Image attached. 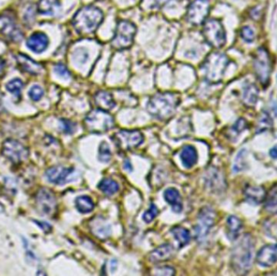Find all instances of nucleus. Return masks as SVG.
<instances>
[{
  "label": "nucleus",
  "mask_w": 277,
  "mask_h": 276,
  "mask_svg": "<svg viewBox=\"0 0 277 276\" xmlns=\"http://www.w3.org/2000/svg\"><path fill=\"white\" fill-rule=\"evenodd\" d=\"M104 20V13L97 6H86L75 13L72 24L75 31L81 35L94 33Z\"/></svg>",
  "instance_id": "obj_1"
},
{
  "label": "nucleus",
  "mask_w": 277,
  "mask_h": 276,
  "mask_svg": "<svg viewBox=\"0 0 277 276\" xmlns=\"http://www.w3.org/2000/svg\"><path fill=\"white\" fill-rule=\"evenodd\" d=\"M180 103V97L173 92H158L153 95L147 105V110L153 118L164 120L174 114Z\"/></svg>",
  "instance_id": "obj_2"
},
{
  "label": "nucleus",
  "mask_w": 277,
  "mask_h": 276,
  "mask_svg": "<svg viewBox=\"0 0 277 276\" xmlns=\"http://www.w3.org/2000/svg\"><path fill=\"white\" fill-rule=\"evenodd\" d=\"M255 242L250 234H245L235 245L232 251V266L238 274L249 272L253 263Z\"/></svg>",
  "instance_id": "obj_3"
},
{
  "label": "nucleus",
  "mask_w": 277,
  "mask_h": 276,
  "mask_svg": "<svg viewBox=\"0 0 277 276\" xmlns=\"http://www.w3.org/2000/svg\"><path fill=\"white\" fill-rule=\"evenodd\" d=\"M228 64L229 58L226 54L219 52L211 53L204 59L201 66L204 79L209 84H218L223 79Z\"/></svg>",
  "instance_id": "obj_4"
},
{
  "label": "nucleus",
  "mask_w": 277,
  "mask_h": 276,
  "mask_svg": "<svg viewBox=\"0 0 277 276\" xmlns=\"http://www.w3.org/2000/svg\"><path fill=\"white\" fill-rule=\"evenodd\" d=\"M136 34V26L129 20H120L118 22L112 39V47L117 50L130 49L133 45Z\"/></svg>",
  "instance_id": "obj_5"
},
{
  "label": "nucleus",
  "mask_w": 277,
  "mask_h": 276,
  "mask_svg": "<svg viewBox=\"0 0 277 276\" xmlns=\"http://www.w3.org/2000/svg\"><path fill=\"white\" fill-rule=\"evenodd\" d=\"M87 130L95 134H101L110 131L114 126V118L107 111L97 109L92 110L84 118Z\"/></svg>",
  "instance_id": "obj_6"
},
{
  "label": "nucleus",
  "mask_w": 277,
  "mask_h": 276,
  "mask_svg": "<svg viewBox=\"0 0 277 276\" xmlns=\"http://www.w3.org/2000/svg\"><path fill=\"white\" fill-rule=\"evenodd\" d=\"M204 40L212 47L221 49L226 45V32L222 22L217 19L205 20L203 27Z\"/></svg>",
  "instance_id": "obj_7"
},
{
  "label": "nucleus",
  "mask_w": 277,
  "mask_h": 276,
  "mask_svg": "<svg viewBox=\"0 0 277 276\" xmlns=\"http://www.w3.org/2000/svg\"><path fill=\"white\" fill-rule=\"evenodd\" d=\"M254 69L256 77L263 86L269 85L272 72L271 58L265 48L257 49L254 57Z\"/></svg>",
  "instance_id": "obj_8"
},
{
  "label": "nucleus",
  "mask_w": 277,
  "mask_h": 276,
  "mask_svg": "<svg viewBox=\"0 0 277 276\" xmlns=\"http://www.w3.org/2000/svg\"><path fill=\"white\" fill-rule=\"evenodd\" d=\"M117 148L121 151H129L137 148L144 143V135L136 130H122L111 137Z\"/></svg>",
  "instance_id": "obj_9"
},
{
  "label": "nucleus",
  "mask_w": 277,
  "mask_h": 276,
  "mask_svg": "<svg viewBox=\"0 0 277 276\" xmlns=\"http://www.w3.org/2000/svg\"><path fill=\"white\" fill-rule=\"evenodd\" d=\"M216 221V212L210 207H204L198 216V222L195 227V238L197 242L205 240Z\"/></svg>",
  "instance_id": "obj_10"
},
{
  "label": "nucleus",
  "mask_w": 277,
  "mask_h": 276,
  "mask_svg": "<svg viewBox=\"0 0 277 276\" xmlns=\"http://www.w3.org/2000/svg\"><path fill=\"white\" fill-rule=\"evenodd\" d=\"M210 11L209 0H194L188 6L187 20L193 25L204 24Z\"/></svg>",
  "instance_id": "obj_11"
},
{
  "label": "nucleus",
  "mask_w": 277,
  "mask_h": 276,
  "mask_svg": "<svg viewBox=\"0 0 277 276\" xmlns=\"http://www.w3.org/2000/svg\"><path fill=\"white\" fill-rule=\"evenodd\" d=\"M2 155L14 164L24 161L28 158V152L21 143L15 139H7L2 145Z\"/></svg>",
  "instance_id": "obj_12"
},
{
  "label": "nucleus",
  "mask_w": 277,
  "mask_h": 276,
  "mask_svg": "<svg viewBox=\"0 0 277 276\" xmlns=\"http://www.w3.org/2000/svg\"><path fill=\"white\" fill-rule=\"evenodd\" d=\"M37 210L43 215H52L55 212L57 201L54 194L48 189H41L36 195Z\"/></svg>",
  "instance_id": "obj_13"
},
{
  "label": "nucleus",
  "mask_w": 277,
  "mask_h": 276,
  "mask_svg": "<svg viewBox=\"0 0 277 276\" xmlns=\"http://www.w3.org/2000/svg\"><path fill=\"white\" fill-rule=\"evenodd\" d=\"M0 34L3 35L12 41H18L21 39V32L15 24L12 15L8 14L0 15Z\"/></svg>",
  "instance_id": "obj_14"
},
{
  "label": "nucleus",
  "mask_w": 277,
  "mask_h": 276,
  "mask_svg": "<svg viewBox=\"0 0 277 276\" xmlns=\"http://www.w3.org/2000/svg\"><path fill=\"white\" fill-rule=\"evenodd\" d=\"M75 173L73 168L54 166L49 168L45 172V177L49 182L55 185H64L71 182L70 178Z\"/></svg>",
  "instance_id": "obj_15"
},
{
  "label": "nucleus",
  "mask_w": 277,
  "mask_h": 276,
  "mask_svg": "<svg viewBox=\"0 0 277 276\" xmlns=\"http://www.w3.org/2000/svg\"><path fill=\"white\" fill-rule=\"evenodd\" d=\"M206 185L211 191L215 193L223 192L226 188V178L222 172L216 168H211L207 172Z\"/></svg>",
  "instance_id": "obj_16"
},
{
  "label": "nucleus",
  "mask_w": 277,
  "mask_h": 276,
  "mask_svg": "<svg viewBox=\"0 0 277 276\" xmlns=\"http://www.w3.org/2000/svg\"><path fill=\"white\" fill-rule=\"evenodd\" d=\"M277 262V244L263 247L257 255V263L264 268H269Z\"/></svg>",
  "instance_id": "obj_17"
},
{
  "label": "nucleus",
  "mask_w": 277,
  "mask_h": 276,
  "mask_svg": "<svg viewBox=\"0 0 277 276\" xmlns=\"http://www.w3.org/2000/svg\"><path fill=\"white\" fill-rule=\"evenodd\" d=\"M49 38L44 32H37L32 33L27 40L28 49L37 54H41L47 49L49 45Z\"/></svg>",
  "instance_id": "obj_18"
},
{
  "label": "nucleus",
  "mask_w": 277,
  "mask_h": 276,
  "mask_svg": "<svg viewBox=\"0 0 277 276\" xmlns=\"http://www.w3.org/2000/svg\"><path fill=\"white\" fill-rule=\"evenodd\" d=\"M174 252H175V250L172 245L168 244V243L162 244L149 254L148 259L152 263L167 261V260L172 259Z\"/></svg>",
  "instance_id": "obj_19"
},
{
  "label": "nucleus",
  "mask_w": 277,
  "mask_h": 276,
  "mask_svg": "<svg viewBox=\"0 0 277 276\" xmlns=\"http://www.w3.org/2000/svg\"><path fill=\"white\" fill-rule=\"evenodd\" d=\"M16 61L19 68L24 72L29 73L31 75H38L41 72L42 67L37 62L25 54H19L16 56Z\"/></svg>",
  "instance_id": "obj_20"
},
{
  "label": "nucleus",
  "mask_w": 277,
  "mask_h": 276,
  "mask_svg": "<svg viewBox=\"0 0 277 276\" xmlns=\"http://www.w3.org/2000/svg\"><path fill=\"white\" fill-rule=\"evenodd\" d=\"M164 198L165 200L170 204L172 208V210L175 213H181L183 211V202L181 197L180 193L174 187H170L166 189L164 192Z\"/></svg>",
  "instance_id": "obj_21"
},
{
  "label": "nucleus",
  "mask_w": 277,
  "mask_h": 276,
  "mask_svg": "<svg viewBox=\"0 0 277 276\" xmlns=\"http://www.w3.org/2000/svg\"><path fill=\"white\" fill-rule=\"evenodd\" d=\"M94 102L97 108L105 111H110L116 106L111 93L106 91H99L94 96Z\"/></svg>",
  "instance_id": "obj_22"
},
{
  "label": "nucleus",
  "mask_w": 277,
  "mask_h": 276,
  "mask_svg": "<svg viewBox=\"0 0 277 276\" xmlns=\"http://www.w3.org/2000/svg\"><path fill=\"white\" fill-rule=\"evenodd\" d=\"M246 200L249 204H260L265 201L266 192L262 186H248L244 191Z\"/></svg>",
  "instance_id": "obj_23"
},
{
  "label": "nucleus",
  "mask_w": 277,
  "mask_h": 276,
  "mask_svg": "<svg viewBox=\"0 0 277 276\" xmlns=\"http://www.w3.org/2000/svg\"><path fill=\"white\" fill-rule=\"evenodd\" d=\"M90 229L93 235L99 239L104 240L110 235V226L104 219L95 218L90 223Z\"/></svg>",
  "instance_id": "obj_24"
},
{
  "label": "nucleus",
  "mask_w": 277,
  "mask_h": 276,
  "mask_svg": "<svg viewBox=\"0 0 277 276\" xmlns=\"http://www.w3.org/2000/svg\"><path fill=\"white\" fill-rule=\"evenodd\" d=\"M180 159L185 168L191 169L198 161L197 150L193 146H185L181 151Z\"/></svg>",
  "instance_id": "obj_25"
},
{
  "label": "nucleus",
  "mask_w": 277,
  "mask_h": 276,
  "mask_svg": "<svg viewBox=\"0 0 277 276\" xmlns=\"http://www.w3.org/2000/svg\"><path fill=\"white\" fill-rule=\"evenodd\" d=\"M59 7V0H40L37 4V11L41 15H53Z\"/></svg>",
  "instance_id": "obj_26"
},
{
  "label": "nucleus",
  "mask_w": 277,
  "mask_h": 276,
  "mask_svg": "<svg viewBox=\"0 0 277 276\" xmlns=\"http://www.w3.org/2000/svg\"><path fill=\"white\" fill-rule=\"evenodd\" d=\"M226 226H227L228 238H230V240H236L237 238H239L241 230L243 228L242 221L237 216H230L227 219Z\"/></svg>",
  "instance_id": "obj_27"
},
{
  "label": "nucleus",
  "mask_w": 277,
  "mask_h": 276,
  "mask_svg": "<svg viewBox=\"0 0 277 276\" xmlns=\"http://www.w3.org/2000/svg\"><path fill=\"white\" fill-rule=\"evenodd\" d=\"M259 90L254 84H248L243 90V101L247 106L252 107L258 101Z\"/></svg>",
  "instance_id": "obj_28"
},
{
  "label": "nucleus",
  "mask_w": 277,
  "mask_h": 276,
  "mask_svg": "<svg viewBox=\"0 0 277 276\" xmlns=\"http://www.w3.org/2000/svg\"><path fill=\"white\" fill-rule=\"evenodd\" d=\"M171 234L174 236L175 240L179 242L181 248L187 246L191 242V234L186 228L175 226L171 229Z\"/></svg>",
  "instance_id": "obj_29"
},
{
  "label": "nucleus",
  "mask_w": 277,
  "mask_h": 276,
  "mask_svg": "<svg viewBox=\"0 0 277 276\" xmlns=\"http://www.w3.org/2000/svg\"><path fill=\"white\" fill-rule=\"evenodd\" d=\"M75 208L82 214L90 213L94 209V203L88 195H81L75 200Z\"/></svg>",
  "instance_id": "obj_30"
},
{
  "label": "nucleus",
  "mask_w": 277,
  "mask_h": 276,
  "mask_svg": "<svg viewBox=\"0 0 277 276\" xmlns=\"http://www.w3.org/2000/svg\"><path fill=\"white\" fill-rule=\"evenodd\" d=\"M98 189L104 195L107 196H111L116 194L119 190V185L116 181L110 179V178H104L98 184Z\"/></svg>",
  "instance_id": "obj_31"
},
{
  "label": "nucleus",
  "mask_w": 277,
  "mask_h": 276,
  "mask_svg": "<svg viewBox=\"0 0 277 276\" xmlns=\"http://www.w3.org/2000/svg\"><path fill=\"white\" fill-rule=\"evenodd\" d=\"M265 209L267 212L271 214L277 213V185L273 186V188L266 194L265 199Z\"/></svg>",
  "instance_id": "obj_32"
},
{
  "label": "nucleus",
  "mask_w": 277,
  "mask_h": 276,
  "mask_svg": "<svg viewBox=\"0 0 277 276\" xmlns=\"http://www.w3.org/2000/svg\"><path fill=\"white\" fill-rule=\"evenodd\" d=\"M273 126V120L271 117L266 112H264L258 120V124L256 126V132L260 133L267 131Z\"/></svg>",
  "instance_id": "obj_33"
},
{
  "label": "nucleus",
  "mask_w": 277,
  "mask_h": 276,
  "mask_svg": "<svg viewBox=\"0 0 277 276\" xmlns=\"http://www.w3.org/2000/svg\"><path fill=\"white\" fill-rule=\"evenodd\" d=\"M111 156V151L109 144L105 141L101 142L98 149L99 161L102 163L110 162Z\"/></svg>",
  "instance_id": "obj_34"
},
{
  "label": "nucleus",
  "mask_w": 277,
  "mask_h": 276,
  "mask_svg": "<svg viewBox=\"0 0 277 276\" xmlns=\"http://www.w3.org/2000/svg\"><path fill=\"white\" fill-rule=\"evenodd\" d=\"M23 82L21 79H11L6 84V90L12 93L14 96L19 97L21 93L22 88H23Z\"/></svg>",
  "instance_id": "obj_35"
},
{
  "label": "nucleus",
  "mask_w": 277,
  "mask_h": 276,
  "mask_svg": "<svg viewBox=\"0 0 277 276\" xmlns=\"http://www.w3.org/2000/svg\"><path fill=\"white\" fill-rule=\"evenodd\" d=\"M158 213H159V210L157 208V206L155 205L154 204H151L148 210L143 214L142 218H143V221L144 222L149 224L157 217Z\"/></svg>",
  "instance_id": "obj_36"
},
{
  "label": "nucleus",
  "mask_w": 277,
  "mask_h": 276,
  "mask_svg": "<svg viewBox=\"0 0 277 276\" xmlns=\"http://www.w3.org/2000/svg\"><path fill=\"white\" fill-rule=\"evenodd\" d=\"M152 274L154 275V276H173L175 275V270L172 267L161 266V267L154 268Z\"/></svg>",
  "instance_id": "obj_37"
},
{
  "label": "nucleus",
  "mask_w": 277,
  "mask_h": 276,
  "mask_svg": "<svg viewBox=\"0 0 277 276\" xmlns=\"http://www.w3.org/2000/svg\"><path fill=\"white\" fill-rule=\"evenodd\" d=\"M240 35L243 40L248 43L253 42L256 38V32L250 26H244L241 28Z\"/></svg>",
  "instance_id": "obj_38"
},
{
  "label": "nucleus",
  "mask_w": 277,
  "mask_h": 276,
  "mask_svg": "<svg viewBox=\"0 0 277 276\" xmlns=\"http://www.w3.org/2000/svg\"><path fill=\"white\" fill-rule=\"evenodd\" d=\"M60 128L62 132L65 133L66 135H71L76 130V124L75 122L67 119H61Z\"/></svg>",
  "instance_id": "obj_39"
},
{
  "label": "nucleus",
  "mask_w": 277,
  "mask_h": 276,
  "mask_svg": "<svg viewBox=\"0 0 277 276\" xmlns=\"http://www.w3.org/2000/svg\"><path fill=\"white\" fill-rule=\"evenodd\" d=\"M44 95L43 88L38 85H33L28 91V96L32 101H38L42 98Z\"/></svg>",
  "instance_id": "obj_40"
},
{
  "label": "nucleus",
  "mask_w": 277,
  "mask_h": 276,
  "mask_svg": "<svg viewBox=\"0 0 277 276\" xmlns=\"http://www.w3.org/2000/svg\"><path fill=\"white\" fill-rule=\"evenodd\" d=\"M246 151L242 150L239 152V154L235 159L234 165V171L239 172L244 169L245 165Z\"/></svg>",
  "instance_id": "obj_41"
},
{
  "label": "nucleus",
  "mask_w": 277,
  "mask_h": 276,
  "mask_svg": "<svg viewBox=\"0 0 277 276\" xmlns=\"http://www.w3.org/2000/svg\"><path fill=\"white\" fill-rule=\"evenodd\" d=\"M247 121L244 118H240V119H239V120L235 122V124L232 126V128L230 130L231 131V135H239L242 131H244L247 128Z\"/></svg>",
  "instance_id": "obj_42"
},
{
  "label": "nucleus",
  "mask_w": 277,
  "mask_h": 276,
  "mask_svg": "<svg viewBox=\"0 0 277 276\" xmlns=\"http://www.w3.org/2000/svg\"><path fill=\"white\" fill-rule=\"evenodd\" d=\"M54 72L57 75H59L60 77L64 78V79H68L71 76V73L69 71L67 66L62 63H58V64L54 66Z\"/></svg>",
  "instance_id": "obj_43"
},
{
  "label": "nucleus",
  "mask_w": 277,
  "mask_h": 276,
  "mask_svg": "<svg viewBox=\"0 0 277 276\" xmlns=\"http://www.w3.org/2000/svg\"><path fill=\"white\" fill-rule=\"evenodd\" d=\"M171 1H173V0H153L152 6H153V8H161Z\"/></svg>",
  "instance_id": "obj_44"
},
{
  "label": "nucleus",
  "mask_w": 277,
  "mask_h": 276,
  "mask_svg": "<svg viewBox=\"0 0 277 276\" xmlns=\"http://www.w3.org/2000/svg\"><path fill=\"white\" fill-rule=\"evenodd\" d=\"M5 69H6V62L2 58H0V79L5 75Z\"/></svg>",
  "instance_id": "obj_45"
},
{
  "label": "nucleus",
  "mask_w": 277,
  "mask_h": 276,
  "mask_svg": "<svg viewBox=\"0 0 277 276\" xmlns=\"http://www.w3.org/2000/svg\"><path fill=\"white\" fill-rule=\"evenodd\" d=\"M123 167H124L125 170H127V171L128 172H131L133 170L132 165H131V161H130L129 160H126V161H124Z\"/></svg>",
  "instance_id": "obj_46"
},
{
  "label": "nucleus",
  "mask_w": 277,
  "mask_h": 276,
  "mask_svg": "<svg viewBox=\"0 0 277 276\" xmlns=\"http://www.w3.org/2000/svg\"><path fill=\"white\" fill-rule=\"evenodd\" d=\"M270 155L273 159H277V146L274 147L270 152Z\"/></svg>",
  "instance_id": "obj_47"
},
{
  "label": "nucleus",
  "mask_w": 277,
  "mask_h": 276,
  "mask_svg": "<svg viewBox=\"0 0 277 276\" xmlns=\"http://www.w3.org/2000/svg\"><path fill=\"white\" fill-rule=\"evenodd\" d=\"M1 105H2V99H1V96H0V107H1Z\"/></svg>",
  "instance_id": "obj_48"
}]
</instances>
